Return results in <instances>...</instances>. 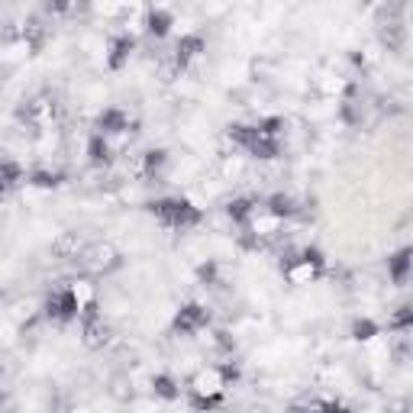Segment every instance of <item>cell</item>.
Here are the masks:
<instances>
[{
    "instance_id": "1",
    "label": "cell",
    "mask_w": 413,
    "mask_h": 413,
    "mask_svg": "<svg viewBox=\"0 0 413 413\" xmlns=\"http://www.w3.org/2000/svg\"><path fill=\"white\" fill-rule=\"evenodd\" d=\"M230 139H236L239 146L249 149V152L259 155V159H278V152H281V139L268 136L259 126H242V123H236V126H230Z\"/></svg>"
},
{
    "instance_id": "2",
    "label": "cell",
    "mask_w": 413,
    "mask_h": 413,
    "mask_svg": "<svg viewBox=\"0 0 413 413\" xmlns=\"http://www.w3.org/2000/svg\"><path fill=\"white\" fill-rule=\"evenodd\" d=\"M149 210L165 226H175V230H187V226H197L200 223V210L191 200H155V204H149Z\"/></svg>"
},
{
    "instance_id": "3",
    "label": "cell",
    "mask_w": 413,
    "mask_h": 413,
    "mask_svg": "<svg viewBox=\"0 0 413 413\" xmlns=\"http://www.w3.org/2000/svg\"><path fill=\"white\" fill-rule=\"evenodd\" d=\"M323 265H326V261H323L320 249H304L300 255H288V259L281 261V271L291 284H304V281H314L323 271Z\"/></svg>"
},
{
    "instance_id": "4",
    "label": "cell",
    "mask_w": 413,
    "mask_h": 413,
    "mask_svg": "<svg viewBox=\"0 0 413 413\" xmlns=\"http://www.w3.org/2000/svg\"><path fill=\"white\" fill-rule=\"evenodd\" d=\"M378 36H381V42L390 49V52H397L400 46H404L407 39V26H404V7H381L378 10Z\"/></svg>"
},
{
    "instance_id": "5",
    "label": "cell",
    "mask_w": 413,
    "mask_h": 413,
    "mask_svg": "<svg viewBox=\"0 0 413 413\" xmlns=\"http://www.w3.org/2000/svg\"><path fill=\"white\" fill-rule=\"evenodd\" d=\"M46 314L58 323H68V320H75V316H81V300H78V294L71 291V288H61V291L49 294Z\"/></svg>"
},
{
    "instance_id": "6",
    "label": "cell",
    "mask_w": 413,
    "mask_h": 413,
    "mask_svg": "<svg viewBox=\"0 0 413 413\" xmlns=\"http://www.w3.org/2000/svg\"><path fill=\"white\" fill-rule=\"evenodd\" d=\"M230 388L226 375H223V368H200L197 375L191 378V390L197 397H223V390Z\"/></svg>"
},
{
    "instance_id": "7",
    "label": "cell",
    "mask_w": 413,
    "mask_h": 413,
    "mask_svg": "<svg viewBox=\"0 0 413 413\" xmlns=\"http://www.w3.org/2000/svg\"><path fill=\"white\" fill-rule=\"evenodd\" d=\"M81 333H85V343L91 345V349H100V345H107L110 329H107V323L100 320L97 304H91V307H85V310H81Z\"/></svg>"
},
{
    "instance_id": "8",
    "label": "cell",
    "mask_w": 413,
    "mask_h": 413,
    "mask_svg": "<svg viewBox=\"0 0 413 413\" xmlns=\"http://www.w3.org/2000/svg\"><path fill=\"white\" fill-rule=\"evenodd\" d=\"M207 323H210V310L207 307H200V304H184L181 310H178V316H175V323H171V329L175 333H197V329H204Z\"/></svg>"
},
{
    "instance_id": "9",
    "label": "cell",
    "mask_w": 413,
    "mask_h": 413,
    "mask_svg": "<svg viewBox=\"0 0 413 413\" xmlns=\"http://www.w3.org/2000/svg\"><path fill=\"white\" fill-rule=\"evenodd\" d=\"M200 52H204V36H200V32H187V36L178 39L175 55H171V65H175V68H187Z\"/></svg>"
},
{
    "instance_id": "10",
    "label": "cell",
    "mask_w": 413,
    "mask_h": 413,
    "mask_svg": "<svg viewBox=\"0 0 413 413\" xmlns=\"http://www.w3.org/2000/svg\"><path fill=\"white\" fill-rule=\"evenodd\" d=\"M410 268H413V249L407 245V249H400V252H394L388 259V271H390V281L394 284H404L407 275H410Z\"/></svg>"
},
{
    "instance_id": "11",
    "label": "cell",
    "mask_w": 413,
    "mask_h": 413,
    "mask_svg": "<svg viewBox=\"0 0 413 413\" xmlns=\"http://www.w3.org/2000/svg\"><path fill=\"white\" fill-rule=\"evenodd\" d=\"M97 130L100 132H126V130H132V120L123 110H104L97 116Z\"/></svg>"
},
{
    "instance_id": "12",
    "label": "cell",
    "mask_w": 413,
    "mask_h": 413,
    "mask_svg": "<svg viewBox=\"0 0 413 413\" xmlns=\"http://www.w3.org/2000/svg\"><path fill=\"white\" fill-rule=\"evenodd\" d=\"M132 52V36H116L113 42H110V55H107V65L110 68H123L126 65V58H130Z\"/></svg>"
},
{
    "instance_id": "13",
    "label": "cell",
    "mask_w": 413,
    "mask_h": 413,
    "mask_svg": "<svg viewBox=\"0 0 413 413\" xmlns=\"http://www.w3.org/2000/svg\"><path fill=\"white\" fill-rule=\"evenodd\" d=\"M23 116H30L32 123H49L55 116V100H49V97H36V100H30V107L23 110Z\"/></svg>"
},
{
    "instance_id": "14",
    "label": "cell",
    "mask_w": 413,
    "mask_h": 413,
    "mask_svg": "<svg viewBox=\"0 0 413 413\" xmlns=\"http://www.w3.org/2000/svg\"><path fill=\"white\" fill-rule=\"evenodd\" d=\"M116 261H120V255H116L113 245H97V249L91 252V261H87V265H91L94 271H107V268H113Z\"/></svg>"
},
{
    "instance_id": "15",
    "label": "cell",
    "mask_w": 413,
    "mask_h": 413,
    "mask_svg": "<svg viewBox=\"0 0 413 413\" xmlns=\"http://www.w3.org/2000/svg\"><path fill=\"white\" fill-rule=\"evenodd\" d=\"M226 214H230L236 223H249V220L255 216V200H252V197H236V200H230Z\"/></svg>"
},
{
    "instance_id": "16",
    "label": "cell",
    "mask_w": 413,
    "mask_h": 413,
    "mask_svg": "<svg viewBox=\"0 0 413 413\" xmlns=\"http://www.w3.org/2000/svg\"><path fill=\"white\" fill-rule=\"evenodd\" d=\"M87 155H91L94 165H107L110 161V146L104 142V132H94L91 142H87Z\"/></svg>"
},
{
    "instance_id": "17",
    "label": "cell",
    "mask_w": 413,
    "mask_h": 413,
    "mask_svg": "<svg viewBox=\"0 0 413 413\" xmlns=\"http://www.w3.org/2000/svg\"><path fill=\"white\" fill-rule=\"evenodd\" d=\"M146 26H149V32H152V36H165V32H168V26H171V13H168V10H149Z\"/></svg>"
},
{
    "instance_id": "18",
    "label": "cell",
    "mask_w": 413,
    "mask_h": 413,
    "mask_svg": "<svg viewBox=\"0 0 413 413\" xmlns=\"http://www.w3.org/2000/svg\"><path fill=\"white\" fill-rule=\"evenodd\" d=\"M268 214L275 216V220L294 216V200H291V197H284V194H275V197L268 200Z\"/></svg>"
},
{
    "instance_id": "19",
    "label": "cell",
    "mask_w": 413,
    "mask_h": 413,
    "mask_svg": "<svg viewBox=\"0 0 413 413\" xmlns=\"http://www.w3.org/2000/svg\"><path fill=\"white\" fill-rule=\"evenodd\" d=\"M152 388H155V394H159V397H165V400H175L178 397V384L171 381L168 375H159L152 381Z\"/></svg>"
},
{
    "instance_id": "20",
    "label": "cell",
    "mask_w": 413,
    "mask_h": 413,
    "mask_svg": "<svg viewBox=\"0 0 413 413\" xmlns=\"http://www.w3.org/2000/svg\"><path fill=\"white\" fill-rule=\"evenodd\" d=\"M161 165H165V152H161V149H152V152H146V159H142V175L152 178Z\"/></svg>"
},
{
    "instance_id": "21",
    "label": "cell",
    "mask_w": 413,
    "mask_h": 413,
    "mask_svg": "<svg viewBox=\"0 0 413 413\" xmlns=\"http://www.w3.org/2000/svg\"><path fill=\"white\" fill-rule=\"evenodd\" d=\"M390 329H413V307H397L390 316Z\"/></svg>"
},
{
    "instance_id": "22",
    "label": "cell",
    "mask_w": 413,
    "mask_h": 413,
    "mask_svg": "<svg viewBox=\"0 0 413 413\" xmlns=\"http://www.w3.org/2000/svg\"><path fill=\"white\" fill-rule=\"evenodd\" d=\"M30 181L36 184V187H58L61 175H58V171H32Z\"/></svg>"
},
{
    "instance_id": "23",
    "label": "cell",
    "mask_w": 413,
    "mask_h": 413,
    "mask_svg": "<svg viewBox=\"0 0 413 413\" xmlns=\"http://www.w3.org/2000/svg\"><path fill=\"white\" fill-rule=\"evenodd\" d=\"M352 336L359 339V343H368V339H375V336H378V326H375L371 320H355Z\"/></svg>"
},
{
    "instance_id": "24",
    "label": "cell",
    "mask_w": 413,
    "mask_h": 413,
    "mask_svg": "<svg viewBox=\"0 0 413 413\" xmlns=\"http://www.w3.org/2000/svg\"><path fill=\"white\" fill-rule=\"evenodd\" d=\"M20 178H23V171H20V165H16V161H4V187H7V191H13L16 184H20Z\"/></svg>"
},
{
    "instance_id": "25",
    "label": "cell",
    "mask_w": 413,
    "mask_h": 413,
    "mask_svg": "<svg viewBox=\"0 0 413 413\" xmlns=\"http://www.w3.org/2000/svg\"><path fill=\"white\" fill-rule=\"evenodd\" d=\"M316 413H349V407L339 404V400H314Z\"/></svg>"
},
{
    "instance_id": "26",
    "label": "cell",
    "mask_w": 413,
    "mask_h": 413,
    "mask_svg": "<svg viewBox=\"0 0 413 413\" xmlns=\"http://www.w3.org/2000/svg\"><path fill=\"white\" fill-rule=\"evenodd\" d=\"M220 400L223 397H197V394H194L191 404L197 407V410H214V407H220Z\"/></svg>"
},
{
    "instance_id": "27",
    "label": "cell",
    "mask_w": 413,
    "mask_h": 413,
    "mask_svg": "<svg viewBox=\"0 0 413 413\" xmlns=\"http://www.w3.org/2000/svg\"><path fill=\"white\" fill-rule=\"evenodd\" d=\"M288 413H316V407H314V400H310V404H294Z\"/></svg>"
},
{
    "instance_id": "28",
    "label": "cell",
    "mask_w": 413,
    "mask_h": 413,
    "mask_svg": "<svg viewBox=\"0 0 413 413\" xmlns=\"http://www.w3.org/2000/svg\"><path fill=\"white\" fill-rule=\"evenodd\" d=\"M197 275L204 278V281H207V278L214 281V278H216V268H214V265H200V271H197Z\"/></svg>"
},
{
    "instance_id": "29",
    "label": "cell",
    "mask_w": 413,
    "mask_h": 413,
    "mask_svg": "<svg viewBox=\"0 0 413 413\" xmlns=\"http://www.w3.org/2000/svg\"><path fill=\"white\" fill-rule=\"evenodd\" d=\"M384 413H413V410H410V404H397V407H390V410H384Z\"/></svg>"
},
{
    "instance_id": "30",
    "label": "cell",
    "mask_w": 413,
    "mask_h": 413,
    "mask_svg": "<svg viewBox=\"0 0 413 413\" xmlns=\"http://www.w3.org/2000/svg\"><path fill=\"white\" fill-rule=\"evenodd\" d=\"M71 413H87V410H71Z\"/></svg>"
}]
</instances>
